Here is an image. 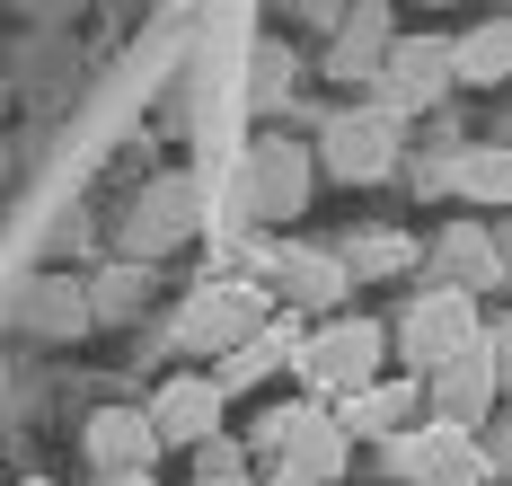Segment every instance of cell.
I'll use <instances>...</instances> for the list:
<instances>
[{"mask_svg":"<svg viewBox=\"0 0 512 486\" xmlns=\"http://www.w3.org/2000/svg\"><path fill=\"white\" fill-rule=\"evenodd\" d=\"M265 486H301V478H283V469H265Z\"/></svg>","mask_w":512,"mask_h":486,"instance_id":"cell-23","label":"cell"},{"mask_svg":"<svg viewBox=\"0 0 512 486\" xmlns=\"http://www.w3.org/2000/svg\"><path fill=\"white\" fill-rule=\"evenodd\" d=\"M345 266H354V274H407V266H415V239H398V230H380V239H362V248H345Z\"/></svg>","mask_w":512,"mask_h":486,"instance_id":"cell-20","label":"cell"},{"mask_svg":"<svg viewBox=\"0 0 512 486\" xmlns=\"http://www.w3.org/2000/svg\"><path fill=\"white\" fill-rule=\"evenodd\" d=\"M460 89V71H451V36H407L398 27V45H389V62H380V80H371V98L389 115H424L442 107Z\"/></svg>","mask_w":512,"mask_h":486,"instance_id":"cell-7","label":"cell"},{"mask_svg":"<svg viewBox=\"0 0 512 486\" xmlns=\"http://www.w3.org/2000/svg\"><path fill=\"white\" fill-rule=\"evenodd\" d=\"M265 327H274V292H256V283H204V292H186V310H177V336H186L195 354H239Z\"/></svg>","mask_w":512,"mask_h":486,"instance_id":"cell-6","label":"cell"},{"mask_svg":"<svg viewBox=\"0 0 512 486\" xmlns=\"http://www.w3.org/2000/svg\"><path fill=\"white\" fill-rule=\"evenodd\" d=\"M274 283H283V301L336 319V301L354 292V266H345V248H274Z\"/></svg>","mask_w":512,"mask_h":486,"instance_id":"cell-14","label":"cell"},{"mask_svg":"<svg viewBox=\"0 0 512 486\" xmlns=\"http://www.w3.org/2000/svg\"><path fill=\"white\" fill-rule=\"evenodd\" d=\"M389 345H398L407 380L451 372V363H468V354H486V301H477V292L424 283V292H407V310L389 319Z\"/></svg>","mask_w":512,"mask_h":486,"instance_id":"cell-1","label":"cell"},{"mask_svg":"<svg viewBox=\"0 0 512 486\" xmlns=\"http://www.w3.org/2000/svg\"><path fill=\"white\" fill-rule=\"evenodd\" d=\"M451 71H460V89H495V80H512V9H504V18H477L468 36H451Z\"/></svg>","mask_w":512,"mask_h":486,"instance_id":"cell-17","label":"cell"},{"mask_svg":"<svg viewBox=\"0 0 512 486\" xmlns=\"http://www.w3.org/2000/svg\"><path fill=\"white\" fill-rule=\"evenodd\" d=\"M495 257H504V292H512V221H495Z\"/></svg>","mask_w":512,"mask_h":486,"instance_id":"cell-22","label":"cell"},{"mask_svg":"<svg viewBox=\"0 0 512 486\" xmlns=\"http://www.w3.org/2000/svg\"><path fill=\"white\" fill-rule=\"evenodd\" d=\"M380 363H389V327L362 319V310H336V319H318L301 336V363H292V372L309 380L318 407H345V398H362L371 380H389Z\"/></svg>","mask_w":512,"mask_h":486,"instance_id":"cell-2","label":"cell"},{"mask_svg":"<svg viewBox=\"0 0 512 486\" xmlns=\"http://www.w3.org/2000/svg\"><path fill=\"white\" fill-rule=\"evenodd\" d=\"M204 486H239V478H204Z\"/></svg>","mask_w":512,"mask_h":486,"instance_id":"cell-25","label":"cell"},{"mask_svg":"<svg viewBox=\"0 0 512 486\" xmlns=\"http://www.w3.org/2000/svg\"><path fill=\"white\" fill-rule=\"evenodd\" d=\"M389 45H398V18H389V9H354V18L336 27V54H327V71H336V80H380Z\"/></svg>","mask_w":512,"mask_h":486,"instance_id":"cell-16","label":"cell"},{"mask_svg":"<svg viewBox=\"0 0 512 486\" xmlns=\"http://www.w3.org/2000/svg\"><path fill=\"white\" fill-rule=\"evenodd\" d=\"M380 460H389V478H407V486H486L495 478V451L468 425H433V416L415 433H398Z\"/></svg>","mask_w":512,"mask_h":486,"instance_id":"cell-5","label":"cell"},{"mask_svg":"<svg viewBox=\"0 0 512 486\" xmlns=\"http://www.w3.org/2000/svg\"><path fill=\"white\" fill-rule=\"evenodd\" d=\"M433 283L442 292H504V257H495V221H451L433 248Z\"/></svg>","mask_w":512,"mask_h":486,"instance_id":"cell-13","label":"cell"},{"mask_svg":"<svg viewBox=\"0 0 512 486\" xmlns=\"http://www.w3.org/2000/svg\"><path fill=\"white\" fill-rule=\"evenodd\" d=\"M336 425H345V442H398V433H415L424 425V380H407V372H389V380H371L362 398H345L336 407Z\"/></svg>","mask_w":512,"mask_h":486,"instance_id":"cell-10","label":"cell"},{"mask_svg":"<svg viewBox=\"0 0 512 486\" xmlns=\"http://www.w3.org/2000/svg\"><path fill=\"white\" fill-rule=\"evenodd\" d=\"M248 213L256 221H301L309 204V177H318V160H309L301 142H283V133H265V142H248Z\"/></svg>","mask_w":512,"mask_h":486,"instance_id":"cell-9","label":"cell"},{"mask_svg":"<svg viewBox=\"0 0 512 486\" xmlns=\"http://www.w3.org/2000/svg\"><path fill=\"white\" fill-rule=\"evenodd\" d=\"M221 416H230V398H221V380L212 372H177L151 389V433L159 451H212L221 442Z\"/></svg>","mask_w":512,"mask_h":486,"instance_id":"cell-8","label":"cell"},{"mask_svg":"<svg viewBox=\"0 0 512 486\" xmlns=\"http://www.w3.org/2000/svg\"><path fill=\"white\" fill-rule=\"evenodd\" d=\"M248 442H256V460H274L283 478H301V486H336L345 469H354V442H345V425H336V407H318V398L265 407Z\"/></svg>","mask_w":512,"mask_h":486,"instance_id":"cell-3","label":"cell"},{"mask_svg":"<svg viewBox=\"0 0 512 486\" xmlns=\"http://www.w3.org/2000/svg\"><path fill=\"white\" fill-rule=\"evenodd\" d=\"M80 442H89V460H98V478H151V460H159L151 407H98Z\"/></svg>","mask_w":512,"mask_h":486,"instance_id":"cell-12","label":"cell"},{"mask_svg":"<svg viewBox=\"0 0 512 486\" xmlns=\"http://www.w3.org/2000/svg\"><path fill=\"white\" fill-rule=\"evenodd\" d=\"M407 151V115H389L380 98H354V107L327 115V133H318V168L336 177V186H380L389 168Z\"/></svg>","mask_w":512,"mask_h":486,"instance_id":"cell-4","label":"cell"},{"mask_svg":"<svg viewBox=\"0 0 512 486\" xmlns=\"http://www.w3.org/2000/svg\"><path fill=\"white\" fill-rule=\"evenodd\" d=\"M495 398H504V380H495V354H468V363H451V372L424 380V416H433V425H468V433H486Z\"/></svg>","mask_w":512,"mask_h":486,"instance_id":"cell-11","label":"cell"},{"mask_svg":"<svg viewBox=\"0 0 512 486\" xmlns=\"http://www.w3.org/2000/svg\"><path fill=\"white\" fill-rule=\"evenodd\" d=\"M186 204H195V186H186V177L151 186V204H142V221H133V257H159V248H168V239L186 230V221H177Z\"/></svg>","mask_w":512,"mask_h":486,"instance_id":"cell-19","label":"cell"},{"mask_svg":"<svg viewBox=\"0 0 512 486\" xmlns=\"http://www.w3.org/2000/svg\"><path fill=\"white\" fill-rule=\"evenodd\" d=\"M486 354H495V380H504V398H512V310L486 319Z\"/></svg>","mask_w":512,"mask_h":486,"instance_id":"cell-21","label":"cell"},{"mask_svg":"<svg viewBox=\"0 0 512 486\" xmlns=\"http://www.w3.org/2000/svg\"><path fill=\"white\" fill-rule=\"evenodd\" d=\"M98 486H151V478H98Z\"/></svg>","mask_w":512,"mask_h":486,"instance_id":"cell-24","label":"cell"},{"mask_svg":"<svg viewBox=\"0 0 512 486\" xmlns=\"http://www.w3.org/2000/svg\"><path fill=\"white\" fill-rule=\"evenodd\" d=\"M27 486H53V478H27Z\"/></svg>","mask_w":512,"mask_h":486,"instance_id":"cell-26","label":"cell"},{"mask_svg":"<svg viewBox=\"0 0 512 486\" xmlns=\"http://www.w3.org/2000/svg\"><path fill=\"white\" fill-rule=\"evenodd\" d=\"M451 195L477 204V213H512V151H504V142L460 151V160H451Z\"/></svg>","mask_w":512,"mask_h":486,"instance_id":"cell-18","label":"cell"},{"mask_svg":"<svg viewBox=\"0 0 512 486\" xmlns=\"http://www.w3.org/2000/svg\"><path fill=\"white\" fill-rule=\"evenodd\" d=\"M301 336L309 327H292V319H274L265 327V336H248V345H239V354H221V398H239V389H256V380H274V372H292V363H301Z\"/></svg>","mask_w":512,"mask_h":486,"instance_id":"cell-15","label":"cell"}]
</instances>
